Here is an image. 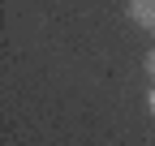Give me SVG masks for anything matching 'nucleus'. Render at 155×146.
<instances>
[{
  "label": "nucleus",
  "mask_w": 155,
  "mask_h": 146,
  "mask_svg": "<svg viewBox=\"0 0 155 146\" xmlns=\"http://www.w3.org/2000/svg\"><path fill=\"white\" fill-rule=\"evenodd\" d=\"M129 17L142 30H155V0H129Z\"/></svg>",
  "instance_id": "f257e3e1"
},
{
  "label": "nucleus",
  "mask_w": 155,
  "mask_h": 146,
  "mask_svg": "<svg viewBox=\"0 0 155 146\" xmlns=\"http://www.w3.org/2000/svg\"><path fill=\"white\" fill-rule=\"evenodd\" d=\"M147 73L155 78V52H147Z\"/></svg>",
  "instance_id": "f03ea898"
},
{
  "label": "nucleus",
  "mask_w": 155,
  "mask_h": 146,
  "mask_svg": "<svg viewBox=\"0 0 155 146\" xmlns=\"http://www.w3.org/2000/svg\"><path fill=\"white\" fill-rule=\"evenodd\" d=\"M147 112L155 116V86H151V95H147Z\"/></svg>",
  "instance_id": "7ed1b4c3"
}]
</instances>
